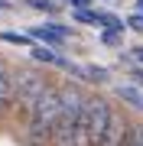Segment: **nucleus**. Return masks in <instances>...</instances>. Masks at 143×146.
<instances>
[{"label":"nucleus","instance_id":"obj_4","mask_svg":"<svg viewBox=\"0 0 143 146\" xmlns=\"http://www.w3.org/2000/svg\"><path fill=\"white\" fill-rule=\"evenodd\" d=\"M46 84H49L46 75H36L33 68H20V72L13 75V110H16L23 120L29 117V110H33L39 91H43Z\"/></svg>","mask_w":143,"mask_h":146},{"label":"nucleus","instance_id":"obj_14","mask_svg":"<svg viewBox=\"0 0 143 146\" xmlns=\"http://www.w3.org/2000/svg\"><path fill=\"white\" fill-rule=\"evenodd\" d=\"M104 42H111V46H114V42H120V33H104Z\"/></svg>","mask_w":143,"mask_h":146},{"label":"nucleus","instance_id":"obj_5","mask_svg":"<svg viewBox=\"0 0 143 146\" xmlns=\"http://www.w3.org/2000/svg\"><path fill=\"white\" fill-rule=\"evenodd\" d=\"M13 68L0 58V117H7L13 110Z\"/></svg>","mask_w":143,"mask_h":146},{"label":"nucleus","instance_id":"obj_16","mask_svg":"<svg viewBox=\"0 0 143 146\" xmlns=\"http://www.w3.org/2000/svg\"><path fill=\"white\" fill-rule=\"evenodd\" d=\"M137 58H140V62H143V49H137Z\"/></svg>","mask_w":143,"mask_h":146},{"label":"nucleus","instance_id":"obj_6","mask_svg":"<svg viewBox=\"0 0 143 146\" xmlns=\"http://www.w3.org/2000/svg\"><path fill=\"white\" fill-rule=\"evenodd\" d=\"M127 133H130V123L111 110V123H107V133L101 140V146H127Z\"/></svg>","mask_w":143,"mask_h":146},{"label":"nucleus","instance_id":"obj_17","mask_svg":"<svg viewBox=\"0 0 143 146\" xmlns=\"http://www.w3.org/2000/svg\"><path fill=\"white\" fill-rule=\"evenodd\" d=\"M140 7H143V3H140Z\"/></svg>","mask_w":143,"mask_h":146},{"label":"nucleus","instance_id":"obj_1","mask_svg":"<svg viewBox=\"0 0 143 146\" xmlns=\"http://www.w3.org/2000/svg\"><path fill=\"white\" fill-rule=\"evenodd\" d=\"M59 107H62V88L46 84L39 91L36 104H33L26 117V140L29 146H52V127L59 120Z\"/></svg>","mask_w":143,"mask_h":146},{"label":"nucleus","instance_id":"obj_13","mask_svg":"<svg viewBox=\"0 0 143 146\" xmlns=\"http://www.w3.org/2000/svg\"><path fill=\"white\" fill-rule=\"evenodd\" d=\"M75 16H78L81 23H98V16H94V13H88V10H78Z\"/></svg>","mask_w":143,"mask_h":146},{"label":"nucleus","instance_id":"obj_8","mask_svg":"<svg viewBox=\"0 0 143 146\" xmlns=\"http://www.w3.org/2000/svg\"><path fill=\"white\" fill-rule=\"evenodd\" d=\"M127 146H143V120H140V123H130V133H127Z\"/></svg>","mask_w":143,"mask_h":146},{"label":"nucleus","instance_id":"obj_7","mask_svg":"<svg viewBox=\"0 0 143 146\" xmlns=\"http://www.w3.org/2000/svg\"><path fill=\"white\" fill-rule=\"evenodd\" d=\"M33 36H36V39H43V42H49V46H59V42L65 39V29H52V26H36V29H33Z\"/></svg>","mask_w":143,"mask_h":146},{"label":"nucleus","instance_id":"obj_15","mask_svg":"<svg viewBox=\"0 0 143 146\" xmlns=\"http://www.w3.org/2000/svg\"><path fill=\"white\" fill-rule=\"evenodd\" d=\"M72 3H75V7H85V3H88V0H72Z\"/></svg>","mask_w":143,"mask_h":146},{"label":"nucleus","instance_id":"obj_3","mask_svg":"<svg viewBox=\"0 0 143 146\" xmlns=\"http://www.w3.org/2000/svg\"><path fill=\"white\" fill-rule=\"evenodd\" d=\"M81 107H85V94L75 84L62 88V107H59V120L52 127V146H75V127H78Z\"/></svg>","mask_w":143,"mask_h":146},{"label":"nucleus","instance_id":"obj_2","mask_svg":"<svg viewBox=\"0 0 143 146\" xmlns=\"http://www.w3.org/2000/svg\"><path fill=\"white\" fill-rule=\"evenodd\" d=\"M107 123H111V107L101 98H85V107H81L78 127H75V146H101L107 133Z\"/></svg>","mask_w":143,"mask_h":146},{"label":"nucleus","instance_id":"obj_10","mask_svg":"<svg viewBox=\"0 0 143 146\" xmlns=\"http://www.w3.org/2000/svg\"><path fill=\"white\" fill-rule=\"evenodd\" d=\"M120 98H127L133 107H143V98H140V94L133 91V88H120Z\"/></svg>","mask_w":143,"mask_h":146},{"label":"nucleus","instance_id":"obj_9","mask_svg":"<svg viewBox=\"0 0 143 146\" xmlns=\"http://www.w3.org/2000/svg\"><path fill=\"white\" fill-rule=\"evenodd\" d=\"M0 39H3V42H13V46H29V36H23V33H3Z\"/></svg>","mask_w":143,"mask_h":146},{"label":"nucleus","instance_id":"obj_12","mask_svg":"<svg viewBox=\"0 0 143 146\" xmlns=\"http://www.w3.org/2000/svg\"><path fill=\"white\" fill-rule=\"evenodd\" d=\"M88 78H94V81H104V78H107V72H104V68H88Z\"/></svg>","mask_w":143,"mask_h":146},{"label":"nucleus","instance_id":"obj_11","mask_svg":"<svg viewBox=\"0 0 143 146\" xmlns=\"http://www.w3.org/2000/svg\"><path fill=\"white\" fill-rule=\"evenodd\" d=\"M33 55H36V58H43V62H62L55 52H46V49H33Z\"/></svg>","mask_w":143,"mask_h":146}]
</instances>
